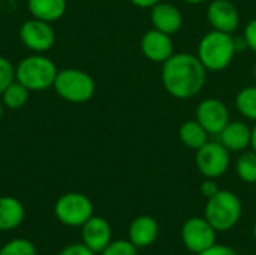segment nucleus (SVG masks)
Returning a JSON list of instances; mask_svg holds the SVG:
<instances>
[{
    "mask_svg": "<svg viewBox=\"0 0 256 255\" xmlns=\"http://www.w3.org/2000/svg\"><path fill=\"white\" fill-rule=\"evenodd\" d=\"M206 81L207 69L196 54L174 53L162 63V83L172 98L192 99L201 93Z\"/></svg>",
    "mask_w": 256,
    "mask_h": 255,
    "instance_id": "nucleus-1",
    "label": "nucleus"
},
{
    "mask_svg": "<svg viewBox=\"0 0 256 255\" xmlns=\"http://www.w3.org/2000/svg\"><path fill=\"white\" fill-rule=\"evenodd\" d=\"M237 51H240L238 39L234 38L232 33L213 29L201 38L196 56L207 71L218 72L232 63Z\"/></svg>",
    "mask_w": 256,
    "mask_h": 255,
    "instance_id": "nucleus-2",
    "label": "nucleus"
},
{
    "mask_svg": "<svg viewBox=\"0 0 256 255\" xmlns=\"http://www.w3.org/2000/svg\"><path fill=\"white\" fill-rule=\"evenodd\" d=\"M58 69L56 63L44 56V53H34L22 59L15 68V80L26 86L30 92H44L54 86Z\"/></svg>",
    "mask_w": 256,
    "mask_h": 255,
    "instance_id": "nucleus-3",
    "label": "nucleus"
},
{
    "mask_svg": "<svg viewBox=\"0 0 256 255\" xmlns=\"http://www.w3.org/2000/svg\"><path fill=\"white\" fill-rule=\"evenodd\" d=\"M243 204L237 194L232 191L220 189L214 197L207 200L204 218L218 230L230 231L242 219Z\"/></svg>",
    "mask_w": 256,
    "mask_h": 255,
    "instance_id": "nucleus-4",
    "label": "nucleus"
},
{
    "mask_svg": "<svg viewBox=\"0 0 256 255\" xmlns=\"http://www.w3.org/2000/svg\"><path fill=\"white\" fill-rule=\"evenodd\" d=\"M52 87L64 101L72 104L88 102L96 92V83L93 77L76 68L58 71Z\"/></svg>",
    "mask_w": 256,
    "mask_h": 255,
    "instance_id": "nucleus-5",
    "label": "nucleus"
},
{
    "mask_svg": "<svg viewBox=\"0 0 256 255\" xmlns=\"http://www.w3.org/2000/svg\"><path fill=\"white\" fill-rule=\"evenodd\" d=\"M94 212L92 200L81 192L63 194L54 206L56 218L66 227H82Z\"/></svg>",
    "mask_w": 256,
    "mask_h": 255,
    "instance_id": "nucleus-6",
    "label": "nucleus"
},
{
    "mask_svg": "<svg viewBox=\"0 0 256 255\" xmlns=\"http://www.w3.org/2000/svg\"><path fill=\"white\" fill-rule=\"evenodd\" d=\"M230 150L220 141H207L196 150V167L206 179L222 177L231 164Z\"/></svg>",
    "mask_w": 256,
    "mask_h": 255,
    "instance_id": "nucleus-7",
    "label": "nucleus"
},
{
    "mask_svg": "<svg viewBox=\"0 0 256 255\" xmlns=\"http://www.w3.org/2000/svg\"><path fill=\"white\" fill-rule=\"evenodd\" d=\"M218 230L201 216H194L183 224L182 240L184 246L195 255L202 254L216 245Z\"/></svg>",
    "mask_w": 256,
    "mask_h": 255,
    "instance_id": "nucleus-8",
    "label": "nucleus"
},
{
    "mask_svg": "<svg viewBox=\"0 0 256 255\" xmlns=\"http://www.w3.org/2000/svg\"><path fill=\"white\" fill-rule=\"evenodd\" d=\"M21 42L34 53H45L56 44V30L51 23L32 18L22 23L20 29Z\"/></svg>",
    "mask_w": 256,
    "mask_h": 255,
    "instance_id": "nucleus-9",
    "label": "nucleus"
},
{
    "mask_svg": "<svg viewBox=\"0 0 256 255\" xmlns=\"http://www.w3.org/2000/svg\"><path fill=\"white\" fill-rule=\"evenodd\" d=\"M196 120L210 135H219L230 123V108L218 98H206L196 107Z\"/></svg>",
    "mask_w": 256,
    "mask_h": 255,
    "instance_id": "nucleus-10",
    "label": "nucleus"
},
{
    "mask_svg": "<svg viewBox=\"0 0 256 255\" xmlns=\"http://www.w3.org/2000/svg\"><path fill=\"white\" fill-rule=\"evenodd\" d=\"M207 20L214 30L234 33L240 27V12L231 0H212L207 8Z\"/></svg>",
    "mask_w": 256,
    "mask_h": 255,
    "instance_id": "nucleus-11",
    "label": "nucleus"
},
{
    "mask_svg": "<svg viewBox=\"0 0 256 255\" xmlns=\"http://www.w3.org/2000/svg\"><path fill=\"white\" fill-rule=\"evenodd\" d=\"M141 51L153 63H164L174 54V42L171 35L158 29L147 30L141 38Z\"/></svg>",
    "mask_w": 256,
    "mask_h": 255,
    "instance_id": "nucleus-12",
    "label": "nucleus"
},
{
    "mask_svg": "<svg viewBox=\"0 0 256 255\" xmlns=\"http://www.w3.org/2000/svg\"><path fill=\"white\" fill-rule=\"evenodd\" d=\"M82 243L94 254H100L112 242V228L102 216H92L82 227Z\"/></svg>",
    "mask_w": 256,
    "mask_h": 255,
    "instance_id": "nucleus-13",
    "label": "nucleus"
},
{
    "mask_svg": "<svg viewBox=\"0 0 256 255\" xmlns=\"http://www.w3.org/2000/svg\"><path fill=\"white\" fill-rule=\"evenodd\" d=\"M150 20L154 29L164 33H168L171 36L177 33L183 27V23H184L182 11L176 5L166 3V2H159L152 8Z\"/></svg>",
    "mask_w": 256,
    "mask_h": 255,
    "instance_id": "nucleus-14",
    "label": "nucleus"
},
{
    "mask_svg": "<svg viewBox=\"0 0 256 255\" xmlns=\"http://www.w3.org/2000/svg\"><path fill=\"white\" fill-rule=\"evenodd\" d=\"M219 141L230 150L242 153L250 147L252 128L242 120H230V123L219 134Z\"/></svg>",
    "mask_w": 256,
    "mask_h": 255,
    "instance_id": "nucleus-15",
    "label": "nucleus"
},
{
    "mask_svg": "<svg viewBox=\"0 0 256 255\" xmlns=\"http://www.w3.org/2000/svg\"><path fill=\"white\" fill-rule=\"evenodd\" d=\"M159 236V224L153 216L141 215L135 218L129 227V240L140 249L156 242Z\"/></svg>",
    "mask_w": 256,
    "mask_h": 255,
    "instance_id": "nucleus-16",
    "label": "nucleus"
},
{
    "mask_svg": "<svg viewBox=\"0 0 256 255\" xmlns=\"http://www.w3.org/2000/svg\"><path fill=\"white\" fill-rule=\"evenodd\" d=\"M26 218L22 203L15 197H0V231L18 228Z\"/></svg>",
    "mask_w": 256,
    "mask_h": 255,
    "instance_id": "nucleus-17",
    "label": "nucleus"
},
{
    "mask_svg": "<svg viewBox=\"0 0 256 255\" xmlns=\"http://www.w3.org/2000/svg\"><path fill=\"white\" fill-rule=\"evenodd\" d=\"M27 6L33 18L52 23L60 20L66 14L68 2L66 0H28Z\"/></svg>",
    "mask_w": 256,
    "mask_h": 255,
    "instance_id": "nucleus-18",
    "label": "nucleus"
},
{
    "mask_svg": "<svg viewBox=\"0 0 256 255\" xmlns=\"http://www.w3.org/2000/svg\"><path fill=\"white\" fill-rule=\"evenodd\" d=\"M178 137H180V141L186 147L196 152L198 149H201L208 141L210 134L195 119V120H186L184 123H182V126L178 129Z\"/></svg>",
    "mask_w": 256,
    "mask_h": 255,
    "instance_id": "nucleus-19",
    "label": "nucleus"
},
{
    "mask_svg": "<svg viewBox=\"0 0 256 255\" xmlns=\"http://www.w3.org/2000/svg\"><path fill=\"white\" fill-rule=\"evenodd\" d=\"M28 96H30V90L26 86H22L18 80H15L2 93V102L4 107L10 110H20L27 104Z\"/></svg>",
    "mask_w": 256,
    "mask_h": 255,
    "instance_id": "nucleus-20",
    "label": "nucleus"
},
{
    "mask_svg": "<svg viewBox=\"0 0 256 255\" xmlns=\"http://www.w3.org/2000/svg\"><path fill=\"white\" fill-rule=\"evenodd\" d=\"M237 176L242 182L254 185L256 183V152L255 150H244L240 153L237 164H236Z\"/></svg>",
    "mask_w": 256,
    "mask_h": 255,
    "instance_id": "nucleus-21",
    "label": "nucleus"
},
{
    "mask_svg": "<svg viewBox=\"0 0 256 255\" xmlns=\"http://www.w3.org/2000/svg\"><path fill=\"white\" fill-rule=\"evenodd\" d=\"M236 107L243 117L256 122V86H246L237 93Z\"/></svg>",
    "mask_w": 256,
    "mask_h": 255,
    "instance_id": "nucleus-22",
    "label": "nucleus"
},
{
    "mask_svg": "<svg viewBox=\"0 0 256 255\" xmlns=\"http://www.w3.org/2000/svg\"><path fill=\"white\" fill-rule=\"evenodd\" d=\"M0 255H38V251L27 239H14L0 248Z\"/></svg>",
    "mask_w": 256,
    "mask_h": 255,
    "instance_id": "nucleus-23",
    "label": "nucleus"
},
{
    "mask_svg": "<svg viewBox=\"0 0 256 255\" xmlns=\"http://www.w3.org/2000/svg\"><path fill=\"white\" fill-rule=\"evenodd\" d=\"M100 255H138V248L130 240H114Z\"/></svg>",
    "mask_w": 256,
    "mask_h": 255,
    "instance_id": "nucleus-24",
    "label": "nucleus"
},
{
    "mask_svg": "<svg viewBox=\"0 0 256 255\" xmlns=\"http://www.w3.org/2000/svg\"><path fill=\"white\" fill-rule=\"evenodd\" d=\"M12 81H15V68L6 57L0 56V95Z\"/></svg>",
    "mask_w": 256,
    "mask_h": 255,
    "instance_id": "nucleus-25",
    "label": "nucleus"
},
{
    "mask_svg": "<svg viewBox=\"0 0 256 255\" xmlns=\"http://www.w3.org/2000/svg\"><path fill=\"white\" fill-rule=\"evenodd\" d=\"M244 44L254 51L256 54V18L250 20L248 24H246V29H244Z\"/></svg>",
    "mask_w": 256,
    "mask_h": 255,
    "instance_id": "nucleus-26",
    "label": "nucleus"
},
{
    "mask_svg": "<svg viewBox=\"0 0 256 255\" xmlns=\"http://www.w3.org/2000/svg\"><path fill=\"white\" fill-rule=\"evenodd\" d=\"M58 255H96L92 249H88L84 243H74L63 248Z\"/></svg>",
    "mask_w": 256,
    "mask_h": 255,
    "instance_id": "nucleus-27",
    "label": "nucleus"
},
{
    "mask_svg": "<svg viewBox=\"0 0 256 255\" xmlns=\"http://www.w3.org/2000/svg\"><path fill=\"white\" fill-rule=\"evenodd\" d=\"M219 191H220V188H219L216 179H206V180L202 182V185H201V194H202L207 200L212 198V197H214Z\"/></svg>",
    "mask_w": 256,
    "mask_h": 255,
    "instance_id": "nucleus-28",
    "label": "nucleus"
},
{
    "mask_svg": "<svg viewBox=\"0 0 256 255\" xmlns=\"http://www.w3.org/2000/svg\"><path fill=\"white\" fill-rule=\"evenodd\" d=\"M200 255H240L236 249H232V248H230V246H226V245H214V246H212L210 249H207L206 252H202V254Z\"/></svg>",
    "mask_w": 256,
    "mask_h": 255,
    "instance_id": "nucleus-29",
    "label": "nucleus"
},
{
    "mask_svg": "<svg viewBox=\"0 0 256 255\" xmlns=\"http://www.w3.org/2000/svg\"><path fill=\"white\" fill-rule=\"evenodd\" d=\"M132 5H135V6H138V8H142V9H152L156 3H159V2H162V0H129Z\"/></svg>",
    "mask_w": 256,
    "mask_h": 255,
    "instance_id": "nucleus-30",
    "label": "nucleus"
},
{
    "mask_svg": "<svg viewBox=\"0 0 256 255\" xmlns=\"http://www.w3.org/2000/svg\"><path fill=\"white\" fill-rule=\"evenodd\" d=\"M250 149L256 152V123L255 126L252 128V143H250Z\"/></svg>",
    "mask_w": 256,
    "mask_h": 255,
    "instance_id": "nucleus-31",
    "label": "nucleus"
},
{
    "mask_svg": "<svg viewBox=\"0 0 256 255\" xmlns=\"http://www.w3.org/2000/svg\"><path fill=\"white\" fill-rule=\"evenodd\" d=\"M188 5H202V3H206V2H208V0H184Z\"/></svg>",
    "mask_w": 256,
    "mask_h": 255,
    "instance_id": "nucleus-32",
    "label": "nucleus"
},
{
    "mask_svg": "<svg viewBox=\"0 0 256 255\" xmlns=\"http://www.w3.org/2000/svg\"><path fill=\"white\" fill-rule=\"evenodd\" d=\"M3 107H4V105H3V102L0 101V122H2V117H3V111H4Z\"/></svg>",
    "mask_w": 256,
    "mask_h": 255,
    "instance_id": "nucleus-33",
    "label": "nucleus"
},
{
    "mask_svg": "<svg viewBox=\"0 0 256 255\" xmlns=\"http://www.w3.org/2000/svg\"><path fill=\"white\" fill-rule=\"evenodd\" d=\"M254 78H255V81H256V62H255V65H254Z\"/></svg>",
    "mask_w": 256,
    "mask_h": 255,
    "instance_id": "nucleus-34",
    "label": "nucleus"
},
{
    "mask_svg": "<svg viewBox=\"0 0 256 255\" xmlns=\"http://www.w3.org/2000/svg\"><path fill=\"white\" fill-rule=\"evenodd\" d=\"M254 237H255V240H256V221H255V224H254Z\"/></svg>",
    "mask_w": 256,
    "mask_h": 255,
    "instance_id": "nucleus-35",
    "label": "nucleus"
}]
</instances>
